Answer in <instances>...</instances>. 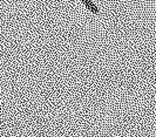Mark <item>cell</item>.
<instances>
[{"label":"cell","mask_w":156,"mask_h":137,"mask_svg":"<svg viewBox=\"0 0 156 137\" xmlns=\"http://www.w3.org/2000/svg\"><path fill=\"white\" fill-rule=\"evenodd\" d=\"M80 1L88 8V11H90L94 14H99V8L94 5V2H92V0H80Z\"/></svg>","instance_id":"obj_1"}]
</instances>
